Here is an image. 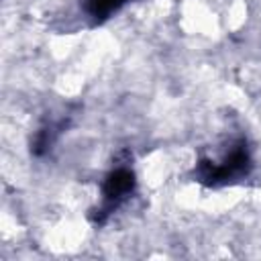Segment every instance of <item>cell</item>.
<instances>
[{
	"label": "cell",
	"instance_id": "6da1fadb",
	"mask_svg": "<svg viewBox=\"0 0 261 261\" xmlns=\"http://www.w3.org/2000/svg\"><path fill=\"white\" fill-rule=\"evenodd\" d=\"M253 169V157L247 139L239 137L230 143L226 153L220 159L202 157L194 165L192 175L196 181L208 186V188H222L228 184H237L245 179Z\"/></svg>",
	"mask_w": 261,
	"mask_h": 261
},
{
	"label": "cell",
	"instance_id": "7a4b0ae2",
	"mask_svg": "<svg viewBox=\"0 0 261 261\" xmlns=\"http://www.w3.org/2000/svg\"><path fill=\"white\" fill-rule=\"evenodd\" d=\"M128 163H130V157L126 155L124 161L114 163V167L104 175L102 186H100L102 200L88 214V218L94 224H104L133 196V192L137 188V175Z\"/></svg>",
	"mask_w": 261,
	"mask_h": 261
},
{
	"label": "cell",
	"instance_id": "3957f363",
	"mask_svg": "<svg viewBox=\"0 0 261 261\" xmlns=\"http://www.w3.org/2000/svg\"><path fill=\"white\" fill-rule=\"evenodd\" d=\"M67 124H69V118L61 116V118H53V120L45 122L43 126H39V130L35 133V137L31 141V153L35 157H43L45 153H49L51 147L57 143V139L67 128Z\"/></svg>",
	"mask_w": 261,
	"mask_h": 261
},
{
	"label": "cell",
	"instance_id": "277c9868",
	"mask_svg": "<svg viewBox=\"0 0 261 261\" xmlns=\"http://www.w3.org/2000/svg\"><path fill=\"white\" fill-rule=\"evenodd\" d=\"M130 0H82V8L90 18L92 27H96L106 22L114 12H118Z\"/></svg>",
	"mask_w": 261,
	"mask_h": 261
}]
</instances>
